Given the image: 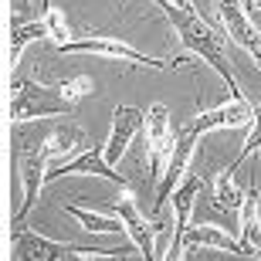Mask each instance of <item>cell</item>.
Returning <instances> with one entry per match:
<instances>
[{
    "instance_id": "cell-12",
    "label": "cell",
    "mask_w": 261,
    "mask_h": 261,
    "mask_svg": "<svg viewBox=\"0 0 261 261\" xmlns=\"http://www.w3.org/2000/svg\"><path fill=\"white\" fill-rule=\"evenodd\" d=\"M116 214L122 217V224H126V234L133 238V244L139 248V254H143L146 261H156V231L163 227L160 221L146 224L143 214L136 211V203L129 200V197H119L116 200Z\"/></svg>"
},
{
    "instance_id": "cell-4",
    "label": "cell",
    "mask_w": 261,
    "mask_h": 261,
    "mask_svg": "<svg viewBox=\"0 0 261 261\" xmlns=\"http://www.w3.org/2000/svg\"><path fill=\"white\" fill-rule=\"evenodd\" d=\"M31 139L28 136H14V163H17V173H20V184H24V200H20L17 214H14V224L24 221V214L38 203L41 194V184H48V146L41 139L38 146H28Z\"/></svg>"
},
{
    "instance_id": "cell-5",
    "label": "cell",
    "mask_w": 261,
    "mask_h": 261,
    "mask_svg": "<svg viewBox=\"0 0 261 261\" xmlns=\"http://www.w3.org/2000/svg\"><path fill=\"white\" fill-rule=\"evenodd\" d=\"M58 55H102V58H116V61H129V65H139V68H156V71H170L176 68L180 61H163V58H149L143 51L129 48L126 41L119 38H106V34H98V38H71L65 44H55Z\"/></svg>"
},
{
    "instance_id": "cell-15",
    "label": "cell",
    "mask_w": 261,
    "mask_h": 261,
    "mask_svg": "<svg viewBox=\"0 0 261 261\" xmlns=\"http://www.w3.org/2000/svg\"><path fill=\"white\" fill-rule=\"evenodd\" d=\"M258 203H261V190L258 187H248L244 190V203H241V241L251 248V254H258L261 258V211H258Z\"/></svg>"
},
{
    "instance_id": "cell-2",
    "label": "cell",
    "mask_w": 261,
    "mask_h": 261,
    "mask_svg": "<svg viewBox=\"0 0 261 261\" xmlns=\"http://www.w3.org/2000/svg\"><path fill=\"white\" fill-rule=\"evenodd\" d=\"M75 98L65 92V85H41L31 78L10 82V122L24 119H44V116H71Z\"/></svg>"
},
{
    "instance_id": "cell-23",
    "label": "cell",
    "mask_w": 261,
    "mask_h": 261,
    "mask_svg": "<svg viewBox=\"0 0 261 261\" xmlns=\"http://www.w3.org/2000/svg\"><path fill=\"white\" fill-rule=\"evenodd\" d=\"M241 7L248 10V14H251V10H258V0H241Z\"/></svg>"
},
{
    "instance_id": "cell-21",
    "label": "cell",
    "mask_w": 261,
    "mask_h": 261,
    "mask_svg": "<svg viewBox=\"0 0 261 261\" xmlns=\"http://www.w3.org/2000/svg\"><path fill=\"white\" fill-rule=\"evenodd\" d=\"M44 24H48V38L55 41V44H65V41H71V34H68V24H65V17H61V10L48 7V10H44Z\"/></svg>"
},
{
    "instance_id": "cell-11",
    "label": "cell",
    "mask_w": 261,
    "mask_h": 261,
    "mask_svg": "<svg viewBox=\"0 0 261 261\" xmlns=\"http://www.w3.org/2000/svg\"><path fill=\"white\" fill-rule=\"evenodd\" d=\"M254 119V106L251 102H244V98H231L227 106L221 109H211V112H200V116L187 126V133L194 136H203L211 133V129H234V126H248Z\"/></svg>"
},
{
    "instance_id": "cell-9",
    "label": "cell",
    "mask_w": 261,
    "mask_h": 261,
    "mask_svg": "<svg viewBox=\"0 0 261 261\" xmlns=\"http://www.w3.org/2000/svg\"><path fill=\"white\" fill-rule=\"evenodd\" d=\"M200 187H203V176L200 173H190L180 180V187L173 190V214H176V231H173V244H170V251H166V258L176 261L180 254H184L187 248V231H190V211H194V200L197 194H200Z\"/></svg>"
},
{
    "instance_id": "cell-7",
    "label": "cell",
    "mask_w": 261,
    "mask_h": 261,
    "mask_svg": "<svg viewBox=\"0 0 261 261\" xmlns=\"http://www.w3.org/2000/svg\"><path fill=\"white\" fill-rule=\"evenodd\" d=\"M176 136L170 129V116H166V106H153L149 116H146V149H149V184H160L163 176V163L173 153Z\"/></svg>"
},
{
    "instance_id": "cell-16",
    "label": "cell",
    "mask_w": 261,
    "mask_h": 261,
    "mask_svg": "<svg viewBox=\"0 0 261 261\" xmlns=\"http://www.w3.org/2000/svg\"><path fill=\"white\" fill-rule=\"evenodd\" d=\"M187 244H190V248H221V251L248 254V258H251V248H248V244L234 241L231 234L217 231V227H190V231H187Z\"/></svg>"
},
{
    "instance_id": "cell-14",
    "label": "cell",
    "mask_w": 261,
    "mask_h": 261,
    "mask_svg": "<svg viewBox=\"0 0 261 261\" xmlns=\"http://www.w3.org/2000/svg\"><path fill=\"white\" fill-rule=\"evenodd\" d=\"M44 146H48V160L55 166V163H65V160L78 156L82 149H88V136H85V129H78V126H61L44 139Z\"/></svg>"
},
{
    "instance_id": "cell-19",
    "label": "cell",
    "mask_w": 261,
    "mask_h": 261,
    "mask_svg": "<svg viewBox=\"0 0 261 261\" xmlns=\"http://www.w3.org/2000/svg\"><path fill=\"white\" fill-rule=\"evenodd\" d=\"M241 203H244V194L234 187V176L224 170L217 176V187H214V207L217 211H241Z\"/></svg>"
},
{
    "instance_id": "cell-6",
    "label": "cell",
    "mask_w": 261,
    "mask_h": 261,
    "mask_svg": "<svg viewBox=\"0 0 261 261\" xmlns=\"http://www.w3.org/2000/svg\"><path fill=\"white\" fill-rule=\"evenodd\" d=\"M194 143L197 136L187 133V129H180L176 133V143H173V153H170V160H166V170L163 176H160V184H156V200H153V221H160V214H163V207L170 203V197H173L176 184L187 176V163H190V153H194Z\"/></svg>"
},
{
    "instance_id": "cell-22",
    "label": "cell",
    "mask_w": 261,
    "mask_h": 261,
    "mask_svg": "<svg viewBox=\"0 0 261 261\" xmlns=\"http://www.w3.org/2000/svg\"><path fill=\"white\" fill-rule=\"evenodd\" d=\"M28 7H31V0H14V7H10V24H20Z\"/></svg>"
},
{
    "instance_id": "cell-1",
    "label": "cell",
    "mask_w": 261,
    "mask_h": 261,
    "mask_svg": "<svg viewBox=\"0 0 261 261\" xmlns=\"http://www.w3.org/2000/svg\"><path fill=\"white\" fill-rule=\"evenodd\" d=\"M149 4H156V7L166 14V20L176 28V34H180V41H184V48L194 51V55H200V58L207 61V65H211L214 71L224 78V82H227L231 98H244L241 88H238V82H234L231 61H227V55H224V34H217L207 20L197 17V10L176 7L173 0H149Z\"/></svg>"
},
{
    "instance_id": "cell-13",
    "label": "cell",
    "mask_w": 261,
    "mask_h": 261,
    "mask_svg": "<svg viewBox=\"0 0 261 261\" xmlns=\"http://www.w3.org/2000/svg\"><path fill=\"white\" fill-rule=\"evenodd\" d=\"M139 129H146V112L133 106H116L112 109V136L106 143V160L109 163H119V156L126 153L129 139H133Z\"/></svg>"
},
{
    "instance_id": "cell-18",
    "label": "cell",
    "mask_w": 261,
    "mask_h": 261,
    "mask_svg": "<svg viewBox=\"0 0 261 261\" xmlns=\"http://www.w3.org/2000/svg\"><path fill=\"white\" fill-rule=\"evenodd\" d=\"M65 214H71L85 231H95V234H116V231H126V224H122V217L119 221H109V217H102V214H92V211H82V207H75V203H68Z\"/></svg>"
},
{
    "instance_id": "cell-17",
    "label": "cell",
    "mask_w": 261,
    "mask_h": 261,
    "mask_svg": "<svg viewBox=\"0 0 261 261\" xmlns=\"http://www.w3.org/2000/svg\"><path fill=\"white\" fill-rule=\"evenodd\" d=\"M38 38H48V24H44V17L41 20H31V24H10V65H17L20 61V51L28 48L31 41Z\"/></svg>"
},
{
    "instance_id": "cell-10",
    "label": "cell",
    "mask_w": 261,
    "mask_h": 261,
    "mask_svg": "<svg viewBox=\"0 0 261 261\" xmlns=\"http://www.w3.org/2000/svg\"><path fill=\"white\" fill-rule=\"evenodd\" d=\"M68 173L106 176V180H112V184H119V187L129 184L119 170H112V163L106 160V149H102V146H95V143H92V149H82L78 156H71V160H65V163H55L48 170V180H58V176H68Z\"/></svg>"
},
{
    "instance_id": "cell-20",
    "label": "cell",
    "mask_w": 261,
    "mask_h": 261,
    "mask_svg": "<svg viewBox=\"0 0 261 261\" xmlns=\"http://www.w3.org/2000/svg\"><path fill=\"white\" fill-rule=\"evenodd\" d=\"M254 153H261V102L254 106V119H251V133H248V139H244V146H241V153L231 160V166H227V173H238L244 166V160H251Z\"/></svg>"
},
{
    "instance_id": "cell-3",
    "label": "cell",
    "mask_w": 261,
    "mask_h": 261,
    "mask_svg": "<svg viewBox=\"0 0 261 261\" xmlns=\"http://www.w3.org/2000/svg\"><path fill=\"white\" fill-rule=\"evenodd\" d=\"M119 248H88V244H61L48 241L34 231L14 227L10 231V258L20 261H65V258H122Z\"/></svg>"
},
{
    "instance_id": "cell-8",
    "label": "cell",
    "mask_w": 261,
    "mask_h": 261,
    "mask_svg": "<svg viewBox=\"0 0 261 261\" xmlns=\"http://www.w3.org/2000/svg\"><path fill=\"white\" fill-rule=\"evenodd\" d=\"M217 20H221V28L227 31V38H231L234 44H241L261 68V31L251 24L248 10L241 7V0H217Z\"/></svg>"
}]
</instances>
